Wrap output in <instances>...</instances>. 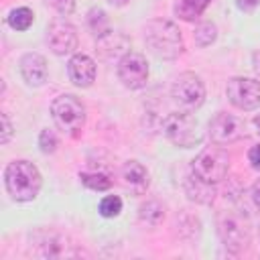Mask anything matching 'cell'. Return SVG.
Wrapping results in <instances>:
<instances>
[{
  "instance_id": "21",
  "label": "cell",
  "mask_w": 260,
  "mask_h": 260,
  "mask_svg": "<svg viewBox=\"0 0 260 260\" xmlns=\"http://www.w3.org/2000/svg\"><path fill=\"white\" fill-rule=\"evenodd\" d=\"M79 179L91 191H108L112 187V179L104 173H81Z\"/></svg>"
},
{
  "instance_id": "17",
  "label": "cell",
  "mask_w": 260,
  "mask_h": 260,
  "mask_svg": "<svg viewBox=\"0 0 260 260\" xmlns=\"http://www.w3.org/2000/svg\"><path fill=\"white\" fill-rule=\"evenodd\" d=\"M87 26H89L91 35H93L98 41L104 39V37H108V35L112 32L110 20H108V16H106V12H104L102 8H91V10L87 12Z\"/></svg>"
},
{
  "instance_id": "11",
  "label": "cell",
  "mask_w": 260,
  "mask_h": 260,
  "mask_svg": "<svg viewBox=\"0 0 260 260\" xmlns=\"http://www.w3.org/2000/svg\"><path fill=\"white\" fill-rule=\"evenodd\" d=\"M47 43L55 55H71L77 49V30L65 18H55L47 28Z\"/></svg>"
},
{
  "instance_id": "3",
  "label": "cell",
  "mask_w": 260,
  "mask_h": 260,
  "mask_svg": "<svg viewBox=\"0 0 260 260\" xmlns=\"http://www.w3.org/2000/svg\"><path fill=\"white\" fill-rule=\"evenodd\" d=\"M51 116H53L55 126L69 136H77L85 126V108L71 93H63L53 100Z\"/></svg>"
},
{
  "instance_id": "28",
  "label": "cell",
  "mask_w": 260,
  "mask_h": 260,
  "mask_svg": "<svg viewBox=\"0 0 260 260\" xmlns=\"http://www.w3.org/2000/svg\"><path fill=\"white\" fill-rule=\"evenodd\" d=\"M258 4H260V0H236V6H238L240 10H244V12L254 10Z\"/></svg>"
},
{
  "instance_id": "16",
  "label": "cell",
  "mask_w": 260,
  "mask_h": 260,
  "mask_svg": "<svg viewBox=\"0 0 260 260\" xmlns=\"http://www.w3.org/2000/svg\"><path fill=\"white\" fill-rule=\"evenodd\" d=\"M209 4H211V0H179L175 4V14L181 20L193 22V20H197L205 12V8Z\"/></svg>"
},
{
  "instance_id": "6",
  "label": "cell",
  "mask_w": 260,
  "mask_h": 260,
  "mask_svg": "<svg viewBox=\"0 0 260 260\" xmlns=\"http://www.w3.org/2000/svg\"><path fill=\"white\" fill-rule=\"evenodd\" d=\"M171 98L179 106L181 112H195L205 102V85L199 75L185 71L177 75L171 87Z\"/></svg>"
},
{
  "instance_id": "12",
  "label": "cell",
  "mask_w": 260,
  "mask_h": 260,
  "mask_svg": "<svg viewBox=\"0 0 260 260\" xmlns=\"http://www.w3.org/2000/svg\"><path fill=\"white\" fill-rule=\"evenodd\" d=\"M20 75L26 81V85L32 87H41L45 85L49 73H47V61L43 55L39 53H26L20 57Z\"/></svg>"
},
{
  "instance_id": "26",
  "label": "cell",
  "mask_w": 260,
  "mask_h": 260,
  "mask_svg": "<svg viewBox=\"0 0 260 260\" xmlns=\"http://www.w3.org/2000/svg\"><path fill=\"white\" fill-rule=\"evenodd\" d=\"M0 118H2V136H0V142L2 144H8V140L12 136V124H10V118L6 114H2Z\"/></svg>"
},
{
  "instance_id": "30",
  "label": "cell",
  "mask_w": 260,
  "mask_h": 260,
  "mask_svg": "<svg viewBox=\"0 0 260 260\" xmlns=\"http://www.w3.org/2000/svg\"><path fill=\"white\" fill-rule=\"evenodd\" d=\"M130 0H110V4H114V6H124V4H128Z\"/></svg>"
},
{
  "instance_id": "10",
  "label": "cell",
  "mask_w": 260,
  "mask_h": 260,
  "mask_svg": "<svg viewBox=\"0 0 260 260\" xmlns=\"http://www.w3.org/2000/svg\"><path fill=\"white\" fill-rule=\"evenodd\" d=\"M118 79L128 89H140L148 81V63L140 53H126L118 61Z\"/></svg>"
},
{
  "instance_id": "27",
  "label": "cell",
  "mask_w": 260,
  "mask_h": 260,
  "mask_svg": "<svg viewBox=\"0 0 260 260\" xmlns=\"http://www.w3.org/2000/svg\"><path fill=\"white\" fill-rule=\"evenodd\" d=\"M248 160H250L252 169L260 171V144H256V146H252V148L248 150Z\"/></svg>"
},
{
  "instance_id": "1",
  "label": "cell",
  "mask_w": 260,
  "mask_h": 260,
  "mask_svg": "<svg viewBox=\"0 0 260 260\" xmlns=\"http://www.w3.org/2000/svg\"><path fill=\"white\" fill-rule=\"evenodd\" d=\"M4 185L14 201L24 203L37 199L43 179L39 169L30 160H12L4 169Z\"/></svg>"
},
{
  "instance_id": "15",
  "label": "cell",
  "mask_w": 260,
  "mask_h": 260,
  "mask_svg": "<svg viewBox=\"0 0 260 260\" xmlns=\"http://www.w3.org/2000/svg\"><path fill=\"white\" fill-rule=\"evenodd\" d=\"M185 193H187V197H189L191 201L201 203V205H209V203H213V199H215V189H213V185L201 181V179L195 177L193 173H191V177L185 179Z\"/></svg>"
},
{
  "instance_id": "8",
  "label": "cell",
  "mask_w": 260,
  "mask_h": 260,
  "mask_svg": "<svg viewBox=\"0 0 260 260\" xmlns=\"http://www.w3.org/2000/svg\"><path fill=\"white\" fill-rule=\"evenodd\" d=\"M225 95L238 110H256L260 106V81L254 77H232L225 85Z\"/></svg>"
},
{
  "instance_id": "19",
  "label": "cell",
  "mask_w": 260,
  "mask_h": 260,
  "mask_svg": "<svg viewBox=\"0 0 260 260\" xmlns=\"http://www.w3.org/2000/svg\"><path fill=\"white\" fill-rule=\"evenodd\" d=\"M32 20H35V14H32V10L26 8V6L14 8V10H10V14H8V24H10V28H14V30H26V28L32 24Z\"/></svg>"
},
{
  "instance_id": "24",
  "label": "cell",
  "mask_w": 260,
  "mask_h": 260,
  "mask_svg": "<svg viewBox=\"0 0 260 260\" xmlns=\"http://www.w3.org/2000/svg\"><path fill=\"white\" fill-rule=\"evenodd\" d=\"M39 146H41V152H45V154H53V152L57 150V146H59V138H57V134H55L53 130H49V128L41 130V134H39Z\"/></svg>"
},
{
  "instance_id": "31",
  "label": "cell",
  "mask_w": 260,
  "mask_h": 260,
  "mask_svg": "<svg viewBox=\"0 0 260 260\" xmlns=\"http://www.w3.org/2000/svg\"><path fill=\"white\" fill-rule=\"evenodd\" d=\"M254 126H256V130H258V134H260V114L254 118Z\"/></svg>"
},
{
  "instance_id": "7",
  "label": "cell",
  "mask_w": 260,
  "mask_h": 260,
  "mask_svg": "<svg viewBox=\"0 0 260 260\" xmlns=\"http://www.w3.org/2000/svg\"><path fill=\"white\" fill-rule=\"evenodd\" d=\"M217 234H219L221 244L234 254L242 252L250 244L248 223L236 211H221L219 213V217H217Z\"/></svg>"
},
{
  "instance_id": "23",
  "label": "cell",
  "mask_w": 260,
  "mask_h": 260,
  "mask_svg": "<svg viewBox=\"0 0 260 260\" xmlns=\"http://www.w3.org/2000/svg\"><path fill=\"white\" fill-rule=\"evenodd\" d=\"M98 211H100V215H104V217H116V215H120V211H122V199H120L118 195H106V197L100 201Z\"/></svg>"
},
{
  "instance_id": "14",
  "label": "cell",
  "mask_w": 260,
  "mask_h": 260,
  "mask_svg": "<svg viewBox=\"0 0 260 260\" xmlns=\"http://www.w3.org/2000/svg\"><path fill=\"white\" fill-rule=\"evenodd\" d=\"M122 179H124L126 187H130V191H134L136 195H142L150 185V175H148L146 167L138 160H128L122 167Z\"/></svg>"
},
{
  "instance_id": "18",
  "label": "cell",
  "mask_w": 260,
  "mask_h": 260,
  "mask_svg": "<svg viewBox=\"0 0 260 260\" xmlns=\"http://www.w3.org/2000/svg\"><path fill=\"white\" fill-rule=\"evenodd\" d=\"M138 217L146 225H158L165 219V207L156 199H148L146 203H142L138 207Z\"/></svg>"
},
{
  "instance_id": "25",
  "label": "cell",
  "mask_w": 260,
  "mask_h": 260,
  "mask_svg": "<svg viewBox=\"0 0 260 260\" xmlns=\"http://www.w3.org/2000/svg\"><path fill=\"white\" fill-rule=\"evenodd\" d=\"M49 4H51L59 14H63V16L71 14L73 8H75V0H49Z\"/></svg>"
},
{
  "instance_id": "5",
  "label": "cell",
  "mask_w": 260,
  "mask_h": 260,
  "mask_svg": "<svg viewBox=\"0 0 260 260\" xmlns=\"http://www.w3.org/2000/svg\"><path fill=\"white\" fill-rule=\"evenodd\" d=\"M165 136L179 148H193L201 142V132L197 120L191 116V112H175L169 114L162 122Z\"/></svg>"
},
{
  "instance_id": "2",
  "label": "cell",
  "mask_w": 260,
  "mask_h": 260,
  "mask_svg": "<svg viewBox=\"0 0 260 260\" xmlns=\"http://www.w3.org/2000/svg\"><path fill=\"white\" fill-rule=\"evenodd\" d=\"M144 41L152 55L158 59H177L185 45L179 26L165 18H152L144 26Z\"/></svg>"
},
{
  "instance_id": "29",
  "label": "cell",
  "mask_w": 260,
  "mask_h": 260,
  "mask_svg": "<svg viewBox=\"0 0 260 260\" xmlns=\"http://www.w3.org/2000/svg\"><path fill=\"white\" fill-rule=\"evenodd\" d=\"M250 193H252V201H254V205L260 209V179L252 185V191H250Z\"/></svg>"
},
{
  "instance_id": "4",
  "label": "cell",
  "mask_w": 260,
  "mask_h": 260,
  "mask_svg": "<svg viewBox=\"0 0 260 260\" xmlns=\"http://www.w3.org/2000/svg\"><path fill=\"white\" fill-rule=\"evenodd\" d=\"M228 171H230V156L219 146H209L191 160V173L211 185L221 183L228 177Z\"/></svg>"
},
{
  "instance_id": "9",
  "label": "cell",
  "mask_w": 260,
  "mask_h": 260,
  "mask_svg": "<svg viewBox=\"0 0 260 260\" xmlns=\"http://www.w3.org/2000/svg\"><path fill=\"white\" fill-rule=\"evenodd\" d=\"M207 134L215 144L236 142L246 134V122L240 116H234L228 112H217L207 124Z\"/></svg>"
},
{
  "instance_id": "13",
  "label": "cell",
  "mask_w": 260,
  "mask_h": 260,
  "mask_svg": "<svg viewBox=\"0 0 260 260\" xmlns=\"http://www.w3.org/2000/svg\"><path fill=\"white\" fill-rule=\"evenodd\" d=\"M67 73L77 87H89L95 81V61L83 53H75L67 63Z\"/></svg>"
},
{
  "instance_id": "22",
  "label": "cell",
  "mask_w": 260,
  "mask_h": 260,
  "mask_svg": "<svg viewBox=\"0 0 260 260\" xmlns=\"http://www.w3.org/2000/svg\"><path fill=\"white\" fill-rule=\"evenodd\" d=\"M193 39H195V45L197 47H209L217 39L215 24L213 22H201V24H197V28L193 32Z\"/></svg>"
},
{
  "instance_id": "20",
  "label": "cell",
  "mask_w": 260,
  "mask_h": 260,
  "mask_svg": "<svg viewBox=\"0 0 260 260\" xmlns=\"http://www.w3.org/2000/svg\"><path fill=\"white\" fill-rule=\"evenodd\" d=\"M39 244H41V256H45V258H59V256H63V252L67 248L63 238H59V236H47Z\"/></svg>"
}]
</instances>
